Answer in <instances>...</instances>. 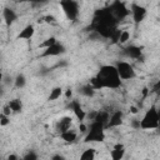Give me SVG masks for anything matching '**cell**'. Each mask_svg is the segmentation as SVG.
<instances>
[{
	"instance_id": "obj_1",
	"label": "cell",
	"mask_w": 160,
	"mask_h": 160,
	"mask_svg": "<svg viewBox=\"0 0 160 160\" xmlns=\"http://www.w3.org/2000/svg\"><path fill=\"white\" fill-rule=\"evenodd\" d=\"M96 79L99 80L101 88H109V89H118L121 84V79L116 71V68L112 65H105L101 66L99 70Z\"/></svg>"
},
{
	"instance_id": "obj_2",
	"label": "cell",
	"mask_w": 160,
	"mask_h": 160,
	"mask_svg": "<svg viewBox=\"0 0 160 160\" xmlns=\"http://www.w3.org/2000/svg\"><path fill=\"white\" fill-rule=\"evenodd\" d=\"M104 128L105 125L99 122V121H92L90 125V130L89 134L85 136V142H92V141H104L105 139V134H104Z\"/></svg>"
},
{
	"instance_id": "obj_3",
	"label": "cell",
	"mask_w": 160,
	"mask_h": 160,
	"mask_svg": "<svg viewBox=\"0 0 160 160\" xmlns=\"http://www.w3.org/2000/svg\"><path fill=\"white\" fill-rule=\"evenodd\" d=\"M159 112L152 106L150 110H148L144 115V118L140 120V128L141 129H156L159 126Z\"/></svg>"
},
{
	"instance_id": "obj_4",
	"label": "cell",
	"mask_w": 160,
	"mask_h": 160,
	"mask_svg": "<svg viewBox=\"0 0 160 160\" xmlns=\"http://www.w3.org/2000/svg\"><path fill=\"white\" fill-rule=\"evenodd\" d=\"M60 6L70 20H75L79 15V6L75 0H60Z\"/></svg>"
},
{
	"instance_id": "obj_5",
	"label": "cell",
	"mask_w": 160,
	"mask_h": 160,
	"mask_svg": "<svg viewBox=\"0 0 160 160\" xmlns=\"http://www.w3.org/2000/svg\"><path fill=\"white\" fill-rule=\"evenodd\" d=\"M115 68H116V71H118L121 80H129V79H132L135 76L134 68L126 61H119Z\"/></svg>"
},
{
	"instance_id": "obj_6",
	"label": "cell",
	"mask_w": 160,
	"mask_h": 160,
	"mask_svg": "<svg viewBox=\"0 0 160 160\" xmlns=\"http://www.w3.org/2000/svg\"><path fill=\"white\" fill-rule=\"evenodd\" d=\"M109 10H110V12L112 14V16H114L116 20H121V19L126 18V16L129 15V12H130V11L126 9V6H125L122 2H120L119 0L114 1V2L110 5Z\"/></svg>"
},
{
	"instance_id": "obj_7",
	"label": "cell",
	"mask_w": 160,
	"mask_h": 160,
	"mask_svg": "<svg viewBox=\"0 0 160 160\" xmlns=\"http://www.w3.org/2000/svg\"><path fill=\"white\" fill-rule=\"evenodd\" d=\"M64 52H65V48H64L61 44H59V42L56 41L54 45H51V46L44 49V51H42V54H41V58L56 56V55H60V54H64Z\"/></svg>"
},
{
	"instance_id": "obj_8",
	"label": "cell",
	"mask_w": 160,
	"mask_h": 160,
	"mask_svg": "<svg viewBox=\"0 0 160 160\" xmlns=\"http://www.w3.org/2000/svg\"><path fill=\"white\" fill-rule=\"evenodd\" d=\"M131 12H132V19L135 22H141L146 16V9L138 4L131 5Z\"/></svg>"
},
{
	"instance_id": "obj_9",
	"label": "cell",
	"mask_w": 160,
	"mask_h": 160,
	"mask_svg": "<svg viewBox=\"0 0 160 160\" xmlns=\"http://www.w3.org/2000/svg\"><path fill=\"white\" fill-rule=\"evenodd\" d=\"M70 108H71V110L74 111L75 116L79 119V121H82V120L85 119L86 114H85V111L82 110V108H81V105H80V102H79L78 100H72L71 104H70Z\"/></svg>"
},
{
	"instance_id": "obj_10",
	"label": "cell",
	"mask_w": 160,
	"mask_h": 160,
	"mask_svg": "<svg viewBox=\"0 0 160 160\" xmlns=\"http://www.w3.org/2000/svg\"><path fill=\"white\" fill-rule=\"evenodd\" d=\"M122 124V112L120 110L115 111L111 116H109V121L106 124V126L109 128H115V126H119Z\"/></svg>"
},
{
	"instance_id": "obj_11",
	"label": "cell",
	"mask_w": 160,
	"mask_h": 160,
	"mask_svg": "<svg viewBox=\"0 0 160 160\" xmlns=\"http://www.w3.org/2000/svg\"><path fill=\"white\" fill-rule=\"evenodd\" d=\"M34 32H35V28L34 25H26L19 34H18V39H21V40H30L32 36H34Z\"/></svg>"
},
{
	"instance_id": "obj_12",
	"label": "cell",
	"mask_w": 160,
	"mask_h": 160,
	"mask_svg": "<svg viewBox=\"0 0 160 160\" xmlns=\"http://www.w3.org/2000/svg\"><path fill=\"white\" fill-rule=\"evenodd\" d=\"M71 122H72V119H71L70 116H64V118H61V119L58 121V124H56V130H58L59 132H62V131L70 129Z\"/></svg>"
},
{
	"instance_id": "obj_13",
	"label": "cell",
	"mask_w": 160,
	"mask_h": 160,
	"mask_svg": "<svg viewBox=\"0 0 160 160\" xmlns=\"http://www.w3.org/2000/svg\"><path fill=\"white\" fill-rule=\"evenodd\" d=\"M2 19L5 20L6 25H11L16 20V12L10 8H5L2 10Z\"/></svg>"
},
{
	"instance_id": "obj_14",
	"label": "cell",
	"mask_w": 160,
	"mask_h": 160,
	"mask_svg": "<svg viewBox=\"0 0 160 160\" xmlns=\"http://www.w3.org/2000/svg\"><path fill=\"white\" fill-rule=\"evenodd\" d=\"M125 54L132 59H139L141 56V49L139 46H135V45H130L125 49Z\"/></svg>"
},
{
	"instance_id": "obj_15",
	"label": "cell",
	"mask_w": 160,
	"mask_h": 160,
	"mask_svg": "<svg viewBox=\"0 0 160 160\" xmlns=\"http://www.w3.org/2000/svg\"><path fill=\"white\" fill-rule=\"evenodd\" d=\"M60 138H61L64 141H66V142H74V141L76 140V132H75L74 130L68 129V130L60 132Z\"/></svg>"
},
{
	"instance_id": "obj_16",
	"label": "cell",
	"mask_w": 160,
	"mask_h": 160,
	"mask_svg": "<svg viewBox=\"0 0 160 160\" xmlns=\"http://www.w3.org/2000/svg\"><path fill=\"white\" fill-rule=\"evenodd\" d=\"M8 105L10 106L12 112H20L22 110V102H21L20 99H12L8 102Z\"/></svg>"
},
{
	"instance_id": "obj_17",
	"label": "cell",
	"mask_w": 160,
	"mask_h": 160,
	"mask_svg": "<svg viewBox=\"0 0 160 160\" xmlns=\"http://www.w3.org/2000/svg\"><path fill=\"white\" fill-rule=\"evenodd\" d=\"M94 120H95V121H99V122H101V124H104V125H106L108 121H109V114H108L106 111H98Z\"/></svg>"
},
{
	"instance_id": "obj_18",
	"label": "cell",
	"mask_w": 160,
	"mask_h": 160,
	"mask_svg": "<svg viewBox=\"0 0 160 160\" xmlns=\"http://www.w3.org/2000/svg\"><path fill=\"white\" fill-rule=\"evenodd\" d=\"M80 92H81L82 95L88 96V98H91V96H94V94H95V89H94L90 84H88V85H84V86L80 89Z\"/></svg>"
},
{
	"instance_id": "obj_19",
	"label": "cell",
	"mask_w": 160,
	"mask_h": 160,
	"mask_svg": "<svg viewBox=\"0 0 160 160\" xmlns=\"http://www.w3.org/2000/svg\"><path fill=\"white\" fill-rule=\"evenodd\" d=\"M61 94H62V89L61 88H54L51 91H50V95H49V98H48V100H50V101H54V100H58L60 96H61Z\"/></svg>"
},
{
	"instance_id": "obj_20",
	"label": "cell",
	"mask_w": 160,
	"mask_h": 160,
	"mask_svg": "<svg viewBox=\"0 0 160 160\" xmlns=\"http://www.w3.org/2000/svg\"><path fill=\"white\" fill-rule=\"evenodd\" d=\"M95 158V150L94 149H86L80 155V160H92Z\"/></svg>"
},
{
	"instance_id": "obj_21",
	"label": "cell",
	"mask_w": 160,
	"mask_h": 160,
	"mask_svg": "<svg viewBox=\"0 0 160 160\" xmlns=\"http://www.w3.org/2000/svg\"><path fill=\"white\" fill-rule=\"evenodd\" d=\"M14 84H15V86H16L18 89L24 88V86H25V84H26V79H25V76H24L22 74H19V75L15 78Z\"/></svg>"
},
{
	"instance_id": "obj_22",
	"label": "cell",
	"mask_w": 160,
	"mask_h": 160,
	"mask_svg": "<svg viewBox=\"0 0 160 160\" xmlns=\"http://www.w3.org/2000/svg\"><path fill=\"white\" fill-rule=\"evenodd\" d=\"M55 42H56V39H55L54 36H50V38H48L46 40H44L41 44H39V49H46V48L54 45Z\"/></svg>"
},
{
	"instance_id": "obj_23",
	"label": "cell",
	"mask_w": 160,
	"mask_h": 160,
	"mask_svg": "<svg viewBox=\"0 0 160 160\" xmlns=\"http://www.w3.org/2000/svg\"><path fill=\"white\" fill-rule=\"evenodd\" d=\"M124 152H125L124 149H122V150H116V149H114V150L110 152V156H111L112 160H120V159L124 158Z\"/></svg>"
},
{
	"instance_id": "obj_24",
	"label": "cell",
	"mask_w": 160,
	"mask_h": 160,
	"mask_svg": "<svg viewBox=\"0 0 160 160\" xmlns=\"http://www.w3.org/2000/svg\"><path fill=\"white\" fill-rule=\"evenodd\" d=\"M129 39H130V32H129V31H126V30H122V31L120 32V36H119V41H118V42H120V44H124V42H126Z\"/></svg>"
},
{
	"instance_id": "obj_25",
	"label": "cell",
	"mask_w": 160,
	"mask_h": 160,
	"mask_svg": "<svg viewBox=\"0 0 160 160\" xmlns=\"http://www.w3.org/2000/svg\"><path fill=\"white\" fill-rule=\"evenodd\" d=\"M9 122H10L9 116L1 112L0 114V126H6V125H9Z\"/></svg>"
},
{
	"instance_id": "obj_26",
	"label": "cell",
	"mask_w": 160,
	"mask_h": 160,
	"mask_svg": "<svg viewBox=\"0 0 160 160\" xmlns=\"http://www.w3.org/2000/svg\"><path fill=\"white\" fill-rule=\"evenodd\" d=\"M90 85H91L95 90H98V89H102L101 85H100V82H99V80L96 79V76H94V78L90 79Z\"/></svg>"
},
{
	"instance_id": "obj_27",
	"label": "cell",
	"mask_w": 160,
	"mask_h": 160,
	"mask_svg": "<svg viewBox=\"0 0 160 160\" xmlns=\"http://www.w3.org/2000/svg\"><path fill=\"white\" fill-rule=\"evenodd\" d=\"M44 21L48 22V24H54V22H56V19H55L54 15H46L44 18Z\"/></svg>"
},
{
	"instance_id": "obj_28",
	"label": "cell",
	"mask_w": 160,
	"mask_h": 160,
	"mask_svg": "<svg viewBox=\"0 0 160 160\" xmlns=\"http://www.w3.org/2000/svg\"><path fill=\"white\" fill-rule=\"evenodd\" d=\"M24 159H25V160H36V159H38V155L34 154L32 151H30V152H28V154L24 156Z\"/></svg>"
},
{
	"instance_id": "obj_29",
	"label": "cell",
	"mask_w": 160,
	"mask_h": 160,
	"mask_svg": "<svg viewBox=\"0 0 160 160\" xmlns=\"http://www.w3.org/2000/svg\"><path fill=\"white\" fill-rule=\"evenodd\" d=\"M11 112H12V111H11V109H10V106H9V105H5V106L2 108V114H5V115H8V116H9Z\"/></svg>"
},
{
	"instance_id": "obj_30",
	"label": "cell",
	"mask_w": 160,
	"mask_h": 160,
	"mask_svg": "<svg viewBox=\"0 0 160 160\" xmlns=\"http://www.w3.org/2000/svg\"><path fill=\"white\" fill-rule=\"evenodd\" d=\"M131 125L134 129H140V120H131Z\"/></svg>"
},
{
	"instance_id": "obj_31",
	"label": "cell",
	"mask_w": 160,
	"mask_h": 160,
	"mask_svg": "<svg viewBox=\"0 0 160 160\" xmlns=\"http://www.w3.org/2000/svg\"><path fill=\"white\" fill-rule=\"evenodd\" d=\"M130 112H131V114H138V112H139V109L132 105V106H130Z\"/></svg>"
},
{
	"instance_id": "obj_32",
	"label": "cell",
	"mask_w": 160,
	"mask_h": 160,
	"mask_svg": "<svg viewBox=\"0 0 160 160\" xmlns=\"http://www.w3.org/2000/svg\"><path fill=\"white\" fill-rule=\"evenodd\" d=\"M141 94H142V98H146L148 94H149V89H148V88H144V89L141 90Z\"/></svg>"
},
{
	"instance_id": "obj_33",
	"label": "cell",
	"mask_w": 160,
	"mask_h": 160,
	"mask_svg": "<svg viewBox=\"0 0 160 160\" xmlns=\"http://www.w3.org/2000/svg\"><path fill=\"white\" fill-rule=\"evenodd\" d=\"M71 96H72V91H71L70 89H68L66 92H65V98H66V99H70Z\"/></svg>"
},
{
	"instance_id": "obj_34",
	"label": "cell",
	"mask_w": 160,
	"mask_h": 160,
	"mask_svg": "<svg viewBox=\"0 0 160 160\" xmlns=\"http://www.w3.org/2000/svg\"><path fill=\"white\" fill-rule=\"evenodd\" d=\"M86 129H88V128H86V125H85V124H80L79 130H80L81 132H85V131H86Z\"/></svg>"
},
{
	"instance_id": "obj_35",
	"label": "cell",
	"mask_w": 160,
	"mask_h": 160,
	"mask_svg": "<svg viewBox=\"0 0 160 160\" xmlns=\"http://www.w3.org/2000/svg\"><path fill=\"white\" fill-rule=\"evenodd\" d=\"M114 149H116V150H122V149H124V145H122V144H115V145H114Z\"/></svg>"
},
{
	"instance_id": "obj_36",
	"label": "cell",
	"mask_w": 160,
	"mask_h": 160,
	"mask_svg": "<svg viewBox=\"0 0 160 160\" xmlns=\"http://www.w3.org/2000/svg\"><path fill=\"white\" fill-rule=\"evenodd\" d=\"M11 82H12L11 76H5V84H11Z\"/></svg>"
},
{
	"instance_id": "obj_37",
	"label": "cell",
	"mask_w": 160,
	"mask_h": 160,
	"mask_svg": "<svg viewBox=\"0 0 160 160\" xmlns=\"http://www.w3.org/2000/svg\"><path fill=\"white\" fill-rule=\"evenodd\" d=\"M96 112H98V111H92L91 114H89V119L94 120V119H95V115H96Z\"/></svg>"
},
{
	"instance_id": "obj_38",
	"label": "cell",
	"mask_w": 160,
	"mask_h": 160,
	"mask_svg": "<svg viewBox=\"0 0 160 160\" xmlns=\"http://www.w3.org/2000/svg\"><path fill=\"white\" fill-rule=\"evenodd\" d=\"M64 158L61 156V155H55V156H52V160H62Z\"/></svg>"
},
{
	"instance_id": "obj_39",
	"label": "cell",
	"mask_w": 160,
	"mask_h": 160,
	"mask_svg": "<svg viewBox=\"0 0 160 160\" xmlns=\"http://www.w3.org/2000/svg\"><path fill=\"white\" fill-rule=\"evenodd\" d=\"M8 159H9V160H16V159H18V156H16V155H9V156H8Z\"/></svg>"
},
{
	"instance_id": "obj_40",
	"label": "cell",
	"mask_w": 160,
	"mask_h": 160,
	"mask_svg": "<svg viewBox=\"0 0 160 160\" xmlns=\"http://www.w3.org/2000/svg\"><path fill=\"white\" fill-rule=\"evenodd\" d=\"M1 80H2V72L0 71V81H1Z\"/></svg>"
},
{
	"instance_id": "obj_41",
	"label": "cell",
	"mask_w": 160,
	"mask_h": 160,
	"mask_svg": "<svg viewBox=\"0 0 160 160\" xmlns=\"http://www.w3.org/2000/svg\"><path fill=\"white\" fill-rule=\"evenodd\" d=\"M0 21H1V18H0Z\"/></svg>"
}]
</instances>
